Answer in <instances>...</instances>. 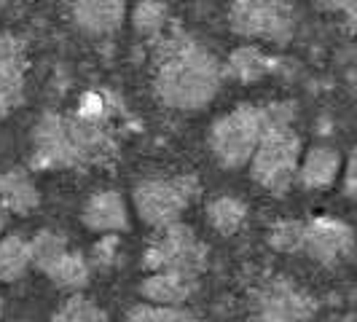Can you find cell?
Instances as JSON below:
<instances>
[{
	"instance_id": "obj_25",
	"label": "cell",
	"mask_w": 357,
	"mask_h": 322,
	"mask_svg": "<svg viewBox=\"0 0 357 322\" xmlns=\"http://www.w3.org/2000/svg\"><path fill=\"white\" fill-rule=\"evenodd\" d=\"M116 236H107L102 242H97L94 245V261L100 263V266H110V261H113V255H116Z\"/></svg>"
},
{
	"instance_id": "obj_27",
	"label": "cell",
	"mask_w": 357,
	"mask_h": 322,
	"mask_svg": "<svg viewBox=\"0 0 357 322\" xmlns=\"http://www.w3.org/2000/svg\"><path fill=\"white\" fill-rule=\"evenodd\" d=\"M3 229H6V210L0 207V233H3Z\"/></svg>"
},
{
	"instance_id": "obj_8",
	"label": "cell",
	"mask_w": 357,
	"mask_h": 322,
	"mask_svg": "<svg viewBox=\"0 0 357 322\" xmlns=\"http://www.w3.org/2000/svg\"><path fill=\"white\" fill-rule=\"evenodd\" d=\"M314 312V298L287 277H271L252 296L255 322H309Z\"/></svg>"
},
{
	"instance_id": "obj_24",
	"label": "cell",
	"mask_w": 357,
	"mask_h": 322,
	"mask_svg": "<svg viewBox=\"0 0 357 322\" xmlns=\"http://www.w3.org/2000/svg\"><path fill=\"white\" fill-rule=\"evenodd\" d=\"M304 226L301 220H280L268 231V245L280 252H304Z\"/></svg>"
},
{
	"instance_id": "obj_4",
	"label": "cell",
	"mask_w": 357,
	"mask_h": 322,
	"mask_svg": "<svg viewBox=\"0 0 357 322\" xmlns=\"http://www.w3.org/2000/svg\"><path fill=\"white\" fill-rule=\"evenodd\" d=\"M266 126V113L264 107L239 105L229 116L218 118L210 129V148L220 167L226 169H239L252 159L255 145L264 135Z\"/></svg>"
},
{
	"instance_id": "obj_15",
	"label": "cell",
	"mask_w": 357,
	"mask_h": 322,
	"mask_svg": "<svg viewBox=\"0 0 357 322\" xmlns=\"http://www.w3.org/2000/svg\"><path fill=\"white\" fill-rule=\"evenodd\" d=\"M38 204H40V194L24 169H11L0 175V207L6 213L30 215L33 210H38Z\"/></svg>"
},
{
	"instance_id": "obj_12",
	"label": "cell",
	"mask_w": 357,
	"mask_h": 322,
	"mask_svg": "<svg viewBox=\"0 0 357 322\" xmlns=\"http://www.w3.org/2000/svg\"><path fill=\"white\" fill-rule=\"evenodd\" d=\"M75 24L89 36H110L116 33L126 17V6L121 0H81L73 3Z\"/></svg>"
},
{
	"instance_id": "obj_3",
	"label": "cell",
	"mask_w": 357,
	"mask_h": 322,
	"mask_svg": "<svg viewBox=\"0 0 357 322\" xmlns=\"http://www.w3.org/2000/svg\"><path fill=\"white\" fill-rule=\"evenodd\" d=\"M264 113H266V126L250 159V172L255 183L264 185L266 191L285 194L296 180L301 161V137L290 126L296 107L280 102L264 107Z\"/></svg>"
},
{
	"instance_id": "obj_28",
	"label": "cell",
	"mask_w": 357,
	"mask_h": 322,
	"mask_svg": "<svg viewBox=\"0 0 357 322\" xmlns=\"http://www.w3.org/2000/svg\"><path fill=\"white\" fill-rule=\"evenodd\" d=\"M0 314H3V298H0Z\"/></svg>"
},
{
	"instance_id": "obj_1",
	"label": "cell",
	"mask_w": 357,
	"mask_h": 322,
	"mask_svg": "<svg viewBox=\"0 0 357 322\" xmlns=\"http://www.w3.org/2000/svg\"><path fill=\"white\" fill-rule=\"evenodd\" d=\"M223 81V68L210 49L180 30L156 38L153 89L167 107L197 110L213 100Z\"/></svg>"
},
{
	"instance_id": "obj_9",
	"label": "cell",
	"mask_w": 357,
	"mask_h": 322,
	"mask_svg": "<svg viewBox=\"0 0 357 322\" xmlns=\"http://www.w3.org/2000/svg\"><path fill=\"white\" fill-rule=\"evenodd\" d=\"M352 247H355V233L344 220L314 217L304 226V252L320 263L336 266L352 255Z\"/></svg>"
},
{
	"instance_id": "obj_10",
	"label": "cell",
	"mask_w": 357,
	"mask_h": 322,
	"mask_svg": "<svg viewBox=\"0 0 357 322\" xmlns=\"http://www.w3.org/2000/svg\"><path fill=\"white\" fill-rule=\"evenodd\" d=\"M24 43L11 33H0V118L22 102L24 94Z\"/></svg>"
},
{
	"instance_id": "obj_2",
	"label": "cell",
	"mask_w": 357,
	"mask_h": 322,
	"mask_svg": "<svg viewBox=\"0 0 357 322\" xmlns=\"http://www.w3.org/2000/svg\"><path fill=\"white\" fill-rule=\"evenodd\" d=\"M33 164L40 169H65L81 164H97L110 153V140L100 121L62 118L46 113L33 129Z\"/></svg>"
},
{
	"instance_id": "obj_18",
	"label": "cell",
	"mask_w": 357,
	"mask_h": 322,
	"mask_svg": "<svg viewBox=\"0 0 357 322\" xmlns=\"http://www.w3.org/2000/svg\"><path fill=\"white\" fill-rule=\"evenodd\" d=\"M248 217V207L245 201L236 197H218L207 204V220L213 223V229L223 236H231L242 229Z\"/></svg>"
},
{
	"instance_id": "obj_6",
	"label": "cell",
	"mask_w": 357,
	"mask_h": 322,
	"mask_svg": "<svg viewBox=\"0 0 357 322\" xmlns=\"http://www.w3.org/2000/svg\"><path fill=\"white\" fill-rule=\"evenodd\" d=\"M199 197V180L194 175L180 178H151L135 188V207L143 223L156 231L180 223V215Z\"/></svg>"
},
{
	"instance_id": "obj_16",
	"label": "cell",
	"mask_w": 357,
	"mask_h": 322,
	"mask_svg": "<svg viewBox=\"0 0 357 322\" xmlns=\"http://www.w3.org/2000/svg\"><path fill=\"white\" fill-rule=\"evenodd\" d=\"M277 68V59L266 56L264 52L252 49V46H242L229 56L226 62V75L234 78V81H242V84H250V81H258Z\"/></svg>"
},
{
	"instance_id": "obj_20",
	"label": "cell",
	"mask_w": 357,
	"mask_h": 322,
	"mask_svg": "<svg viewBox=\"0 0 357 322\" xmlns=\"http://www.w3.org/2000/svg\"><path fill=\"white\" fill-rule=\"evenodd\" d=\"M132 24H135L140 38L156 40V38L164 36V27H167V6L156 3V0L137 3L135 11H132Z\"/></svg>"
},
{
	"instance_id": "obj_5",
	"label": "cell",
	"mask_w": 357,
	"mask_h": 322,
	"mask_svg": "<svg viewBox=\"0 0 357 322\" xmlns=\"http://www.w3.org/2000/svg\"><path fill=\"white\" fill-rule=\"evenodd\" d=\"M143 266L153 274H183L197 279L207 266V247L194 229L175 223L156 231L143 255Z\"/></svg>"
},
{
	"instance_id": "obj_14",
	"label": "cell",
	"mask_w": 357,
	"mask_h": 322,
	"mask_svg": "<svg viewBox=\"0 0 357 322\" xmlns=\"http://www.w3.org/2000/svg\"><path fill=\"white\" fill-rule=\"evenodd\" d=\"M197 279L183 274H151L140 282V296L153 306H183L194 298Z\"/></svg>"
},
{
	"instance_id": "obj_19",
	"label": "cell",
	"mask_w": 357,
	"mask_h": 322,
	"mask_svg": "<svg viewBox=\"0 0 357 322\" xmlns=\"http://www.w3.org/2000/svg\"><path fill=\"white\" fill-rule=\"evenodd\" d=\"M30 268V242L11 233L0 239V282H14Z\"/></svg>"
},
{
	"instance_id": "obj_21",
	"label": "cell",
	"mask_w": 357,
	"mask_h": 322,
	"mask_svg": "<svg viewBox=\"0 0 357 322\" xmlns=\"http://www.w3.org/2000/svg\"><path fill=\"white\" fill-rule=\"evenodd\" d=\"M52 322H107V314L86 296H70L54 312Z\"/></svg>"
},
{
	"instance_id": "obj_7",
	"label": "cell",
	"mask_w": 357,
	"mask_h": 322,
	"mask_svg": "<svg viewBox=\"0 0 357 322\" xmlns=\"http://www.w3.org/2000/svg\"><path fill=\"white\" fill-rule=\"evenodd\" d=\"M229 24L236 36L287 43L296 33V8L277 0H236L229 8Z\"/></svg>"
},
{
	"instance_id": "obj_23",
	"label": "cell",
	"mask_w": 357,
	"mask_h": 322,
	"mask_svg": "<svg viewBox=\"0 0 357 322\" xmlns=\"http://www.w3.org/2000/svg\"><path fill=\"white\" fill-rule=\"evenodd\" d=\"M126 322H197L191 312H185L183 306H153V304H140L132 306Z\"/></svg>"
},
{
	"instance_id": "obj_17",
	"label": "cell",
	"mask_w": 357,
	"mask_h": 322,
	"mask_svg": "<svg viewBox=\"0 0 357 322\" xmlns=\"http://www.w3.org/2000/svg\"><path fill=\"white\" fill-rule=\"evenodd\" d=\"M54 285L68 287V290H81L89 282V261L75 250H65L52 266L43 271Z\"/></svg>"
},
{
	"instance_id": "obj_11",
	"label": "cell",
	"mask_w": 357,
	"mask_h": 322,
	"mask_svg": "<svg viewBox=\"0 0 357 322\" xmlns=\"http://www.w3.org/2000/svg\"><path fill=\"white\" fill-rule=\"evenodd\" d=\"M84 226L91 231L113 233L126 231L129 229V213H126V201L119 191H97L89 197L84 207Z\"/></svg>"
},
{
	"instance_id": "obj_22",
	"label": "cell",
	"mask_w": 357,
	"mask_h": 322,
	"mask_svg": "<svg viewBox=\"0 0 357 322\" xmlns=\"http://www.w3.org/2000/svg\"><path fill=\"white\" fill-rule=\"evenodd\" d=\"M68 250V239L65 233H56V231H40L30 242V263H36L40 271L52 266L54 261Z\"/></svg>"
},
{
	"instance_id": "obj_26",
	"label": "cell",
	"mask_w": 357,
	"mask_h": 322,
	"mask_svg": "<svg viewBox=\"0 0 357 322\" xmlns=\"http://www.w3.org/2000/svg\"><path fill=\"white\" fill-rule=\"evenodd\" d=\"M357 191V183H355V153L349 156V161H347V178H344V194L352 199Z\"/></svg>"
},
{
	"instance_id": "obj_13",
	"label": "cell",
	"mask_w": 357,
	"mask_h": 322,
	"mask_svg": "<svg viewBox=\"0 0 357 322\" xmlns=\"http://www.w3.org/2000/svg\"><path fill=\"white\" fill-rule=\"evenodd\" d=\"M339 169H341L339 151L331 148V145H314V148L306 151L304 159L298 161L296 178L309 191H320V188H328L333 180L339 178Z\"/></svg>"
}]
</instances>
